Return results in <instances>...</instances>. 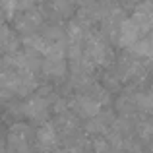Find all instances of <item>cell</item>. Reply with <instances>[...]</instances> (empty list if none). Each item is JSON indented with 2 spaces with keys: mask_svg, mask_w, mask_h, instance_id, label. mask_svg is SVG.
Wrapping results in <instances>:
<instances>
[{
  "mask_svg": "<svg viewBox=\"0 0 153 153\" xmlns=\"http://www.w3.org/2000/svg\"><path fill=\"white\" fill-rule=\"evenodd\" d=\"M85 56L91 60V62L99 64V66H108L112 60V54H111V47L108 43L105 41L103 37H87L85 41Z\"/></svg>",
  "mask_w": 153,
  "mask_h": 153,
  "instance_id": "6da1fadb",
  "label": "cell"
},
{
  "mask_svg": "<svg viewBox=\"0 0 153 153\" xmlns=\"http://www.w3.org/2000/svg\"><path fill=\"white\" fill-rule=\"evenodd\" d=\"M16 31L23 33V37H29V35H35V31L43 25V16L39 10H27L16 19Z\"/></svg>",
  "mask_w": 153,
  "mask_h": 153,
  "instance_id": "7a4b0ae2",
  "label": "cell"
},
{
  "mask_svg": "<svg viewBox=\"0 0 153 153\" xmlns=\"http://www.w3.org/2000/svg\"><path fill=\"white\" fill-rule=\"evenodd\" d=\"M72 108L78 116H82L85 120H91L101 114V103H97L95 99H91L89 95H83V93L72 101Z\"/></svg>",
  "mask_w": 153,
  "mask_h": 153,
  "instance_id": "3957f363",
  "label": "cell"
},
{
  "mask_svg": "<svg viewBox=\"0 0 153 153\" xmlns=\"http://www.w3.org/2000/svg\"><path fill=\"white\" fill-rule=\"evenodd\" d=\"M23 114L27 116V118L35 120V122H43L45 124L47 116H49V101H47L45 97H39V95H35V97H31L29 101L22 107Z\"/></svg>",
  "mask_w": 153,
  "mask_h": 153,
  "instance_id": "277c9868",
  "label": "cell"
},
{
  "mask_svg": "<svg viewBox=\"0 0 153 153\" xmlns=\"http://www.w3.org/2000/svg\"><path fill=\"white\" fill-rule=\"evenodd\" d=\"M114 116H112L111 111H101V114L95 116V118L87 120L85 122V130L89 132V134H108V128L114 126Z\"/></svg>",
  "mask_w": 153,
  "mask_h": 153,
  "instance_id": "5b68a950",
  "label": "cell"
},
{
  "mask_svg": "<svg viewBox=\"0 0 153 153\" xmlns=\"http://www.w3.org/2000/svg\"><path fill=\"white\" fill-rule=\"evenodd\" d=\"M35 138H37V143L43 147V151H52V147H56L58 143V132H56L54 124L45 122L39 126Z\"/></svg>",
  "mask_w": 153,
  "mask_h": 153,
  "instance_id": "8992f818",
  "label": "cell"
},
{
  "mask_svg": "<svg viewBox=\"0 0 153 153\" xmlns=\"http://www.w3.org/2000/svg\"><path fill=\"white\" fill-rule=\"evenodd\" d=\"M66 60L64 56H47L43 62V74L51 78H62L66 74Z\"/></svg>",
  "mask_w": 153,
  "mask_h": 153,
  "instance_id": "52a82bcc",
  "label": "cell"
},
{
  "mask_svg": "<svg viewBox=\"0 0 153 153\" xmlns=\"http://www.w3.org/2000/svg\"><path fill=\"white\" fill-rule=\"evenodd\" d=\"M116 111L126 118H132L140 111L138 105H136V95H120L118 101H116Z\"/></svg>",
  "mask_w": 153,
  "mask_h": 153,
  "instance_id": "ba28073f",
  "label": "cell"
},
{
  "mask_svg": "<svg viewBox=\"0 0 153 153\" xmlns=\"http://www.w3.org/2000/svg\"><path fill=\"white\" fill-rule=\"evenodd\" d=\"M132 54L134 56H147L151 58L153 56V31L147 37H143L142 41H138L134 47H132Z\"/></svg>",
  "mask_w": 153,
  "mask_h": 153,
  "instance_id": "9c48e42d",
  "label": "cell"
},
{
  "mask_svg": "<svg viewBox=\"0 0 153 153\" xmlns=\"http://www.w3.org/2000/svg\"><path fill=\"white\" fill-rule=\"evenodd\" d=\"M18 39L16 35L10 33L8 25L2 27V49H4V56H12V54H18Z\"/></svg>",
  "mask_w": 153,
  "mask_h": 153,
  "instance_id": "30bf717a",
  "label": "cell"
},
{
  "mask_svg": "<svg viewBox=\"0 0 153 153\" xmlns=\"http://www.w3.org/2000/svg\"><path fill=\"white\" fill-rule=\"evenodd\" d=\"M52 10L58 18H70L76 12V4L72 0H54L52 2Z\"/></svg>",
  "mask_w": 153,
  "mask_h": 153,
  "instance_id": "8fae6325",
  "label": "cell"
},
{
  "mask_svg": "<svg viewBox=\"0 0 153 153\" xmlns=\"http://www.w3.org/2000/svg\"><path fill=\"white\" fill-rule=\"evenodd\" d=\"M136 105H138L140 112L153 114V91H142V93H136Z\"/></svg>",
  "mask_w": 153,
  "mask_h": 153,
  "instance_id": "7c38bea8",
  "label": "cell"
},
{
  "mask_svg": "<svg viewBox=\"0 0 153 153\" xmlns=\"http://www.w3.org/2000/svg\"><path fill=\"white\" fill-rule=\"evenodd\" d=\"M120 82H122V78H120V74H107L103 79L105 83V89L107 91H114L120 87Z\"/></svg>",
  "mask_w": 153,
  "mask_h": 153,
  "instance_id": "4fadbf2b",
  "label": "cell"
},
{
  "mask_svg": "<svg viewBox=\"0 0 153 153\" xmlns=\"http://www.w3.org/2000/svg\"><path fill=\"white\" fill-rule=\"evenodd\" d=\"M103 2H108V0H103Z\"/></svg>",
  "mask_w": 153,
  "mask_h": 153,
  "instance_id": "5bb4252c",
  "label": "cell"
},
{
  "mask_svg": "<svg viewBox=\"0 0 153 153\" xmlns=\"http://www.w3.org/2000/svg\"><path fill=\"white\" fill-rule=\"evenodd\" d=\"M136 2H140V0H136Z\"/></svg>",
  "mask_w": 153,
  "mask_h": 153,
  "instance_id": "9a60e30c",
  "label": "cell"
}]
</instances>
